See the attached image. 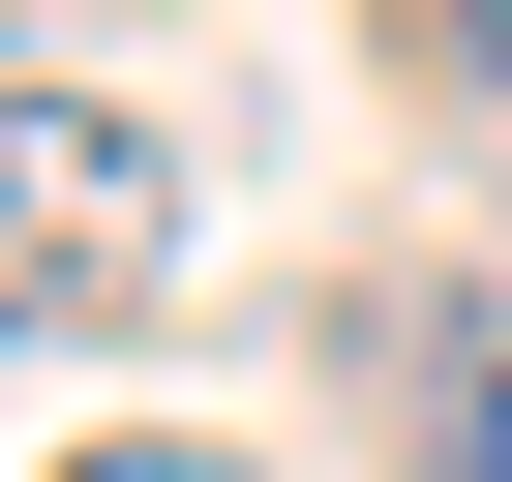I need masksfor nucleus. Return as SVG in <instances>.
<instances>
[{"instance_id": "7ed1b4c3", "label": "nucleus", "mask_w": 512, "mask_h": 482, "mask_svg": "<svg viewBox=\"0 0 512 482\" xmlns=\"http://www.w3.org/2000/svg\"><path fill=\"white\" fill-rule=\"evenodd\" d=\"M61 482H241V452H181V422H121V452H61Z\"/></svg>"}, {"instance_id": "f257e3e1", "label": "nucleus", "mask_w": 512, "mask_h": 482, "mask_svg": "<svg viewBox=\"0 0 512 482\" xmlns=\"http://www.w3.org/2000/svg\"><path fill=\"white\" fill-rule=\"evenodd\" d=\"M91 302H151V151L91 91H31V332H91Z\"/></svg>"}, {"instance_id": "20e7f679", "label": "nucleus", "mask_w": 512, "mask_h": 482, "mask_svg": "<svg viewBox=\"0 0 512 482\" xmlns=\"http://www.w3.org/2000/svg\"><path fill=\"white\" fill-rule=\"evenodd\" d=\"M482 482H512V392H482Z\"/></svg>"}, {"instance_id": "f03ea898", "label": "nucleus", "mask_w": 512, "mask_h": 482, "mask_svg": "<svg viewBox=\"0 0 512 482\" xmlns=\"http://www.w3.org/2000/svg\"><path fill=\"white\" fill-rule=\"evenodd\" d=\"M422 61H452V91H512V0H422Z\"/></svg>"}]
</instances>
